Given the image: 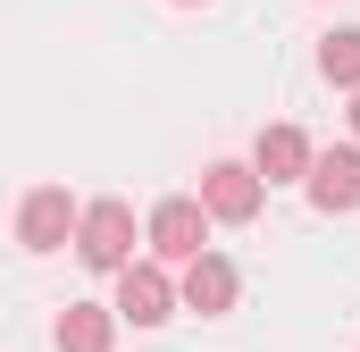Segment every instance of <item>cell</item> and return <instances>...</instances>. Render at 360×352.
I'll return each mask as SVG.
<instances>
[{"label": "cell", "mask_w": 360, "mask_h": 352, "mask_svg": "<svg viewBox=\"0 0 360 352\" xmlns=\"http://www.w3.org/2000/svg\"><path fill=\"white\" fill-rule=\"evenodd\" d=\"M352 134H360V92H352Z\"/></svg>", "instance_id": "11"}, {"label": "cell", "mask_w": 360, "mask_h": 352, "mask_svg": "<svg viewBox=\"0 0 360 352\" xmlns=\"http://www.w3.org/2000/svg\"><path fill=\"white\" fill-rule=\"evenodd\" d=\"M76 227H84V210L68 201V184H34L17 201V244L25 252H59V244H76Z\"/></svg>", "instance_id": "3"}, {"label": "cell", "mask_w": 360, "mask_h": 352, "mask_svg": "<svg viewBox=\"0 0 360 352\" xmlns=\"http://www.w3.org/2000/svg\"><path fill=\"white\" fill-rule=\"evenodd\" d=\"M109 336H117V310H101V302L59 310V352H109Z\"/></svg>", "instance_id": "9"}, {"label": "cell", "mask_w": 360, "mask_h": 352, "mask_svg": "<svg viewBox=\"0 0 360 352\" xmlns=\"http://www.w3.org/2000/svg\"><path fill=\"white\" fill-rule=\"evenodd\" d=\"M319 76L344 84V92H360V25H335V34L319 42Z\"/></svg>", "instance_id": "10"}, {"label": "cell", "mask_w": 360, "mask_h": 352, "mask_svg": "<svg viewBox=\"0 0 360 352\" xmlns=\"http://www.w3.org/2000/svg\"><path fill=\"white\" fill-rule=\"evenodd\" d=\"M260 201H269L260 168H243V160H210V168H201V210H210V218L252 227V218H260Z\"/></svg>", "instance_id": "4"}, {"label": "cell", "mask_w": 360, "mask_h": 352, "mask_svg": "<svg viewBox=\"0 0 360 352\" xmlns=\"http://www.w3.org/2000/svg\"><path fill=\"white\" fill-rule=\"evenodd\" d=\"M310 210H327V218H344L360 210V143H335V151H319V168H310Z\"/></svg>", "instance_id": "6"}, {"label": "cell", "mask_w": 360, "mask_h": 352, "mask_svg": "<svg viewBox=\"0 0 360 352\" xmlns=\"http://www.w3.org/2000/svg\"><path fill=\"white\" fill-rule=\"evenodd\" d=\"M176 302H184V285H168V268L160 260H134L126 277H117V319H134V327H160V319H176Z\"/></svg>", "instance_id": "5"}, {"label": "cell", "mask_w": 360, "mask_h": 352, "mask_svg": "<svg viewBox=\"0 0 360 352\" xmlns=\"http://www.w3.org/2000/svg\"><path fill=\"white\" fill-rule=\"evenodd\" d=\"M176 8H193V0H176Z\"/></svg>", "instance_id": "12"}, {"label": "cell", "mask_w": 360, "mask_h": 352, "mask_svg": "<svg viewBox=\"0 0 360 352\" xmlns=\"http://www.w3.org/2000/svg\"><path fill=\"white\" fill-rule=\"evenodd\" d=\"M143 235H151V260H160V268H168V260H176V268L210 260V210H201V193H168V201L151 210Z\"/></svg>", "instance_id": "1"}, {"label": "cell", "mask_w": 360, "mask_h": 352, "mask_svg": "<svg viewBox=\"0 0 360 352\" xmlns=\"http://www.w3.org/2000/svg\"><path fill=\"white\" fill-rule=\"evenodd\" d=\"M76 260L101 268V277H126V268H134V210H126V201H92V210H84Z\"/></svg>", "instance_id": "2"}, {"label": "cell", "mask_w": 360, "mask_h": 352, "mask_svg": "<svg viewBox=\"0 0 360 352\" xmlns=\"http://www.w3.org/2000/svg\"><path fill=\"white\" fill-rule=\"evenodd\" d=\"M252 168L269 176V184H310V168H319V143H310L302 126H260Z\"/></svg>", "instance_id": "7"}, {"label": "cell", "mask_w": 360, "mask_h": 352, "mask_svg": "<svg viewBox=\"0 0 360 352\" xmlns=\"http://www.w3.org/2000/svg\"><path fill=\"white\" fill-rule=\"evenodd\" d=\"M235 294H243V285H235V268L218 260V252L184 268V310H201V319H226V310H235Z\"/></svg>", "instance_id": "8"}]
</instances>
